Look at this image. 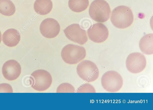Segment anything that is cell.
<instances>
[{
	"mask_svg": "<svg viewBox=\"0 0 153 110\" xmlns=\"http://www.w3.org/2000/svg\"><path fill=\"white\" fill-rule=\"evenodd\" d=\"M145 56L138 52H132L127 56L126 62V68L130 72L139 73L143 71L146 65Z\"/></svg>",
	"mask_w": 153,
	"mask_h": 110,
	"instance_id": "cell-7",
	"label": "cell"
},
{
	"mask_svg": "<svg viewBox=\"0 0 153 110\" xmlns=\"http://www.w3.org/2000/svg\"><path fill=\"white\" fill-rule=\"evenodd\" d=\"M60 27L59 23L55 19L47 18L41 23L39 30L45 37L51 38L56 37L59 33Z\"/></svg>",
	"mask_w": 153,
	"mask_h": 110,
	"instance_id": "cell-10",
	"label": "cell"
},
{
	"mask_svg": "<svg viewBox=\"0 0 153 110\" xmlns=\"http://www.w3.org/2000/svg\"><path fill=\"white\" fill-rule=\"evenodd\" d=\"M1 31H0V44L1 43Z\"/></svg>",
	"mask_w": 153,
	"mask_h": 110,
	"instance_id": "cell-20",
	"label": "cell"
},
{
	"mask_svg": "<svg viewBox=\"0 0 153 110\" xmlns=\"http://www.w3.org/2000/svg\"><path fill=\"white\" fill-rule=\"evenodd\" d=\"M2 41L8 47H12L17 45L20 40L19 32L13 28L8 29L5 31L2 35Z\"/></svg>",
	"mask_w": 153,
	"mask_h": 110,
	"instance_id": "cell-12",
	"label": "cell"
},
{
	"mask_svg": "<svg viewBox=\"0 0 153 110\" xmlns=\"http://www.w3.org/2000/svg\"><path fill=\"white\" fill-rule=\"evenodd\" d=\"M94 86L89 83H85L80 86L77 90L78 93H95Z\"/></svg>",
	"mask_w": 153,
	"mask_h": 110,
	"instance_id": "cell-18",
	"label": "cell"
},
{
	"mask_svg": "<svg viewBox=\"0 0 153 110\" xmlns=\"http://www.w3.org/2000/svg\"><path fill=\"white\" fill-rule=\"evenodd\" d=\"M89 4L88 0H69L68 2L70 9L76 13L81 12L85 10Z\"/></svg>",
	"mask_w": 153,
	"mask_h": 110,
	"instance_id": "cell-16",
	"label": "cell"
},
{
	"mask_svg": "<svg viewBox=\"0 0 153 110\" xmlns=\"http://www.w3.org/2000/svg\"><path fill=\"white\" fill-rule=\"evenodd\" d=\"M31 87L38 91L48 89L51 86L52 79L51 74L44 69H39L33 72L30 77Z\"/></svg>",
	"mask_w": 153,
	"mask_h": 110,
	"instance_id": "cell-4",
	"label": "cell"
},
{
	"mask_svg": "<svg viewBox=\"0 0 153 110\" xmlns=\"http://www.w3.org/2000/svg\"><path fill=\"white\" fill-rule=\"evenodd\" d=\"M139 47L141 51L147 55L153 54V34L144 35L140 39Z\"/></svg>",
	"mask_w": 153,
	"mask_h": 110,
	"instance_id": "cell-13",
	"label": "cell"
},
{
	"mask_svg": "<svg viewBox=\"0 0 153 110\" xmlns=\"http://www.w3.org/2000/svg\"><path fill=\"white\" fill-rule=\"evenodd\" d=\"M16 11L14 4L10 0H0V13L6 16H10Z\"/></svg>",
	"mask_w": 153,
	"mask_h": 110,
	"instance_id": "cell-15",
	"label": "cell"
},
{
	"mask_svg": "<svg viewBox=\"0 0 153 110\" xmlns=\"http://www.w3.org/2000/svg\"><path fill=\"white\" fill-rule=\"evenodd\" d=\"M86 55V51L83 47L72 44L63 47L61 52L63 61L69 64L77 63L84 59Z\"/></svg>",
	"mask_w": 153,
	"mask_h": 110,
	"instance_id": "cell-3",
	"label": "cell"
},
{
	"mask_svg": "<svg viewBox=\"0 0 153 110\" xmlns=\"http://www.w3.org/2000/svg\"><path fill=\"white\" fill-rule=\"evenodd\" d=\"M134 15L131 10L128 7L120 5L112 11L110 20L116 27L123 29L130 26L134 21Z\"/></svg>",
	"mask_w": 153,
	"mask_h": 110,
	"instance_id": "cell-1",
	"label": "cell"
},
{
	"mask_svg": "<svg viewBox=\"0 0 153 110\" xmlns=\"http://www.w3.org/2000/svg\"><path fill=\"white\" fill-rule=\"evenodd\" d=\"M13 89L11 86L7 83L0 84V93H13Z\"/></svg>",
	"mask_w": 153,
	"mask_h": 110,
	"instance_id": "cell-19",
	"label": "cell"
},
{
	"mask_svg": "<svg viewBox=\"0 0 153 110\" xmlns=\"http://www.w3.org/2000/svg\"><path fill=\"white\" fill-rule=\"evenodd\" d=\"M53 3L51 0H36L34 4V9L38 14L46 15L51 11Z\"/></svg>",
	"mask_w": 153,
	"mask_h": 110,
	"instance_id": "cell-14",
	"label": "cell"
},
{
	"mask_svg": "<svg viewBox=\"0 0 153 110\" xmlns=\"http://www.w3.org/2000/svg\"><path fill=\"white\" fill-rule=\"evenodd\" d=\"M89 14L91 18L95 21L105 22L110 18V7L104 0H94L90 6Z\"/></svg>",
	"mask_w": 153,
	"mask_h": 110,
	"instance_id": "cell-2",
	"label": "cell"
},
{
	"mask_svg": "<svg viewBox=\"0 0 153 110\" xmlns=\"http://www.w3.org/2000/svg\"><path fill=\"white\" fill-rule=\"evenodd\" d=\"M64 32L69 40L79 44H84L88 40L86 31L82 29L79 24L68 26L64 30Z\"/></svg>",
	"mask_w": 153,
	"mask_h": 110,
	"instance_id": "cell-8",
	"label": "cell"
},
{
	"mask_svg": "<svg viewBox=\"0 0 153 110\" xmlns=\"http://www.w3.org/2000/svg\"><path fill=\"white\" fill-rule=\"evenodd\" d=\"M21 72V66L17 61L10 60L5 62L2 68V72L7 80L12 81L17 79Z\"/></svg>",
	"mask_w": 153,
	"mask_h": 110,
	"instance_id": "cell-11",
	"label": "cell"
},
{
	"mask_svg": "<svg viewBox=\"0 0 153 110\" xmlns=\"http://www.w3.org/2000/svg\"><path fill=\"white\" fill-rule=\"evenodd\" d=\"M89 38L96 43H101L106 40L109 35L107 27L103 24L98 23L91 26L87 30Z\"/></svg>",
	"mask_w": 153,
	"mask_h": 110,
	"instance_id": "cell-9",
	"label": "cell"
},
{
	"mask_svg": "<svg viewBox=\"0 0 153 110\" xmlns=\"http://www.w3.org/2000/svg\"><path fill=\"white\" fill-rule=\"evenodd\" d=\"M101 83L103 89L110 92L119 91L123 84L121 75L117 72L109 70L105 73L101 78Z\"/></svg>",
	"mask_w": 153,
	"mask_h": 110,
	"instance_id": "cell-5",
	"label": "cell"
},
{
	"mask_svg": "<svg viewBox=\"0 0 153 110\" xmlns=\"http://www.w3.org/2000/svg\"><path fill=\"white\" fill-rule=\"evenodd\" d=\"M76 70L79 77L88 82L94 81L99 76L98 68L94 62L90 61H81L77 65Z\"/></svg>",
	"mask_w": 153,
	"mask_h": 110,
	"instance_id": "cell-6",
	"label": "cell"
},
{
	"mask_svg": "<svg viewBox=\"0 0 153 110\" xmlns=\"http://www.w3.org/2000/svg\"><path fill=\"white\" fill-rule=\"evenodd\" d=\"M75 89L71 84L67 83H62L60 84L57 88V93H74Z\"/></svg>",
	"mask_w": 153,
	"mask_h": 110,
	"instance_id": "cell-17",
	"label": "cell"
}]
</instances>
